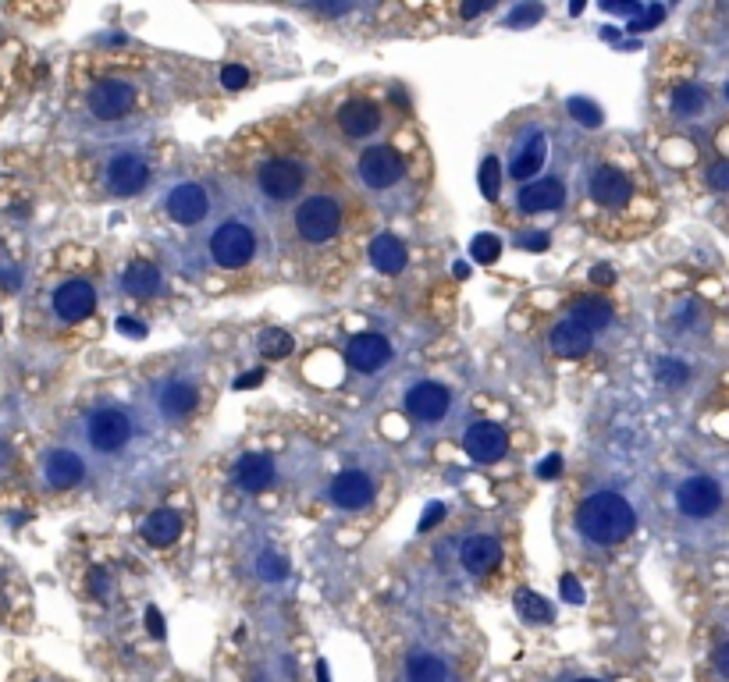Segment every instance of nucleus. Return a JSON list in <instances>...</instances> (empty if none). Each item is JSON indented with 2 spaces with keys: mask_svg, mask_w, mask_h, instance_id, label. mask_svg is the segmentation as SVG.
Returning <instances> with one entry per match:
<instances>
[{
  "mask_svg": "<svg viewBox=\"0 0 729 682\" xmlns=\"http://www.w3.org/2000/svg\"><path fill=\"white\" fill-rule=\"evenodd\" d=\"M633 526H637V516H633L630 501L612 491L591 494L577 512V530L591 544H601V548H612V544L626 540L633 533Z\"/></svg>",
  "mask_w": 729,
  "mask_h": 682,
  "instance_id": "f257e3e1",
  "label": "nucleus"
},
{
  "mask_svg": "<svg viewBox=\"0 0 729 682\" xmlns=\"http://www.w3.org/2000/svg\"><path fill=\"white\" fill-rule=\"evenodd\" d=\"M253 253H257V238L242 221H225L210 235V256L217 267L239 270L253 260Z\"/></svg>",
  "mask_w": 729,
  "mask_h": 682,
  "instance_id": "f03ea898",
  "label": "nucleus"
},
{
  "mask_svg": "<svg viewBox=\"0 0 729 682\" xmlns=\"http://www.w3.org/2000/svg\"><path fill=\"white\" fill-rule=\"evenodd\" d=\"M338 224H342V210L331 196H310L306 203H299L296 210V231L306 242H331L338 235Z\"/></svg>",
  "mask_w": 729,
  "mask_h": 682,
  "instance_id": "7ed1b4c3",
  "label": "nucleus"
},
{
  "mask_svg": "<svg viewBox=\"0 0 729 682\" xmlns=\"http://www.w3.org/2000/svg\"><path fill=\"white\" fill-rule=\"evenodd\" d=\"M86 434H89V445L97 448V452L104 455L121 452L132 441V420L121 409H97V413L89 416Z\"/></svg>",
  "mask_w": 729,
  "mask_h": 682,
  "instance_id": "20e7f679",
  "label": "nucleus"
},
{
  "mask_svg": "<svg viewBox=\"0 0 729 682\" xmlns=\"http://www.w3.org/2000/svg\"><path fill=\"white\" fill-rule=\"evenodd\" d=\"M360 178L370 189H392L406 178V160L399 157V150L392 146H370L360 153Z\"/></svg>",
  "mask_w": 729,
  "mask_h": 682,
  "instance_id": "39448f33",
  "label": "nucleus"
},
{
  "mask_svg": "<svg viewBox=\"0 0 729 682\" xmlns=\"http://www.w3.org/2000/svg\"><path fill=\"white\" fill-rule=\"evenodd\" d=\"M303 182H306V167L299 164V160L274 157L260 167V189H264L271 199H278V203L281 199L299 196V192H303Z\"/></svg>",
  "mask_w": 729,
  "mask_h": 682,
  "instance_id": "423d86ee",
  "label": "nucleus"
},
{
  "mask_svg": "<svg viewBox=\"0 0 729 682\" xmlns=\"http://www.w3.org/2000/svg\"><path fill=\"white\" fill-rule=\"evenodd\" d=\"M132 104H136V86H129V82H121V79L97 82L93 93H89V111L97 114L100 121L125 118V114L132 111Z\"/></svg>",
  "mask_w": 729,
  "mask_h": 682,
  "instance_id": "0eeeda50",
  "label": "nucleus"
},
{
  "mask_svg": "<svg viewBox=\"0 0 729 682\" xmlns=\"http://www.w3.org/2000/svg\"><path fill=\"white\" fill-rule=\"evenodd\" d=\"M676 501H680L683 516L705 519L722 505V491H719V484H715L712 476H690V480H683L680 484V491H676Z\"/></svg>",
  "mask_w": 729,
  "mask_h": 682,
  "instance_id": "6e6552de",
  "label": "nucleus"
},
{
  "mask_svg": "<svg viewBox=\"0 0 729 682\" xmlns=\"http://www.w3.org/2000/svg\"><path fill=\"white\" fill-rule=\"evenodd\" d=\"M449 405H452V391L441 388V384H434V381L413 384V388L406 391L409 416L420 423H438L441 416L449 413Z\"/></svg>",
  "mask_w": 729,
  "mask_h": 682,
  "instance_id": "1a4fd4ad",
  "label": "nucleus"
},
{
  "mask_svg": "<svg viewBox=\"0 0 729 682\" xmlns=\"http://www.w3.org/2000/svg\"><path fill=\"white\" fill-rule=\"evenodd\" d=\"M463 448L473 462H498V459H505V452H509V437H505V430L498 427V423L481 420L466 430Z\"/></svg>",
  "mask_w": 729,
  "mask_h": 682,
  "instance_id": "9d476101",
  "label": "nucleus"
},
{
  "mask_svg": "<svg viewBox=\"0 0 729 682\" xmlns=\"http://www.w3.org/2000/svg\"><path fill=\"white\" fill-rule=\"evenodd\" d=\"M150 182V167L143 157L136 153H118V157L107 164V189L114 196H136L143 185Z\"/></svg>",
  "mask_w": 729,
  "mask_h": 682,
  "instance_id": "9b49d317",
  "label": "nucleus"
},
{
  "mask_svg": "<svg viewBox=\"0 0 729 682\" xmlns=\"http://www.w3.org/2000/svg\"><path fill=\"white\" fill-rule=\"evenodd\" d=\"M93 306H97V292H93V285H86V281H65V285L54 292L57 317L68 320V324L86 320L89 313H93Z\"/></svg>",
  "mask_w": 729,
  "mask_h": 682,
  "instance_id": "f8f14e48",
  "label": "nucleus"
},
{
  "mask_svg": "<svg viewBox=\"0 0 729 682\" xmlns=\"http://www.w3.org/2000/svg\"><path fill=\"white\" fill-rule=\"evenodd\" d=\"M345 359H349L353 370L377 373L388 359H392V345H388V338H381V334H356V338L349 341V349H345Z\"/></svg>",
  "mask_w": 729,
  "mask_h": 682,
  "instance_id": "ddd939ff",
  "label": "nucleus"
},
{
  "mask_svg": "<svg viewBox=\"0 0 729 682\" xmlns=\"http://www.w3.org/2000/svg\"><path fill=\"white\" fill-rule=\"evenodd\" d=\"M562 199H566V185L559 178H537V182H527L516 196V207L523 214H548V210H559Z\"/></svg>",
  "mask_w": 729,
  "mask_h": 682,
  "instance_id": "4468645a",
  "label": "nucleus"
},
{
  "mask_svg": "<svg viewBox=\"0 0 729 682\" xmlns=\"http://www.w3.org/2000/svg\"><path fill=\"white\" fill-rule=\"evenodd\" d=\"M591 196H594V203H601V207L619 210V207L630 203L633 185L619 167H598L594 178H591Z\"/></svg>",
  "mask_w": 729,
  "mask_h": 682,
  "instance_id": "2eb2a0df",
  "label": "nucleus"
},
{
  "mask_svg": "<svg viewBox=\"0 0 729 682\" xmlns=\"http://www.w3.org/2000/svg\"><path fill=\"white\" fill-rule=\"evenodd\" d=\"M370 498H374V480L367 473H360V469H345V473H338L331 480V501L338 508L353 512V508L370 505Z\"/></svg>",
  "mask_w": 729,
  "mask_h": 682,
  "instance_id": "dca6fc26",
  "label": "nucleus"
},
{
  "mask_svg": "<svg viewBox=\"0 0 729 682\" xmlns=\"http://www.w3.org/2000/svg\"><path fill=\"white\" fill-rule=\"evenodd\" d=\"M207 207H210L207 189L196 182L178 185V189H171V196H168V214L175 217L178 224H200L203 217H207Z\"/></svg>",
  "mask_w": 729,
  "mask_h": 682,
  "instance_id": "f3484780",
  "label": "nucleus"
},
{
  "mask_svg": "<svg viewBox=\"0 0 729 682\" xmlns=\"http://www.w3.org/2000/svg\"><path fill=\"white\" fill-rule=\"evenodd\" d=\"M43 476H47L50 487H61V491H68V487L82 484L86 466H82L79 455L68 452V448H54V452H47V459H43Z\"/></svg>",
  "mask_w": 729,
  "mask_h": 682,
  "instance_id": "a211bd4d",
  "label": "nucleus"
},
{
  "mask_svg": "<svg viewBox=\"0 0 729 682\" xmlns=\"http://www.w3.org/2000/svg\"><path fill=\"white\" fill-rule=\"evenodd\" d=\"M235 484L242 491H264L274 484V459L264 452H249L235 462Z\"/></svg>",
  "mask_w": 729,
  "mask_h": 682,
  "instance_id": "6ab92c4d",
  "label": "nucleus"
},
{
  "mask_svg": "<svg viewBox=\"0 0 729 682\" xmlns=\"http://www.w3.org/2000/svg\"><path fill=\"white\" fill-rule=\"evenodd\" d=\"M338 125H342L345 135L363 139V135H370L377 125H381V111H377V104H370V100H349V104H342V111H338Z\"/></svg>",
  "mask_w": 729,
  "mask_h": 682,
  "instance_id": "aec40b11",
  "label": "nucleus"
},
{
  "mask_svg": "<svg viewBox=\"0 0 729 682\" xmlns=\"http://www.w3.org/2000/svg\"><path fill=\"white\" fill-rule=\"evenodd\" d=\"M459 555H463L466 572L481 576V572H491L498 562H502V544H498L495 537H488V533H481V537H470V540H466Z\"/></svg>",
  "mask_w": 729,
  "mask_h": 682,
  "instance_id": "412c9836",
  "label": "nucleus"
},
{
  "mask_svg": "<svg viewBox=\"0 0 729 682\" xmlns=\"http://www.w3.org/2000/svg\"><path fill=\"white\" fill-rule=\"evenodd\" d=\"M545 157H548L545 135H530L527 143L520 146V153L513 157V164H509V175H513L516 182H530V178L545 167Z\"/></svg>",
  "mask_w": 729,
  "mask_h": 682,
  "instance_id": "4be33fe9",
  "label": "nucleus"
},
{
  "mask_svg": "<svg viewBox=\"0 0 729 682\" xmlns=\"http://www.w3.org/2000/svg\"><path fill=\"white\" fill-rule=\"evenodd\" d=\"M548 341H552V352H555V356H562V359H577V356H584V352L591 349V331H584V327H580V324L566 320V324L552 327Z\"/></svg>",
  "mask_w": 729,
  "mask_h": 682,
  "instance_id": "5701e85b",
  "label": "nucleus"
},
{
  "mask_svg": "<svg viewBox=\"0 0 729 682\" xmlns=\"http://www.w3.org/2000/svg\"><path fill=\"white\" fill-rule=\"evenodd\" d=\"M143 537L150 540L153 548H168V544H175V540L182 537V519H178V512H171V508L150 512V519H146V526H143Z\"/></svg>",
  "mask_w": 729,
  "mask_h": 682,
  "instance_id": "b1692460",
  "label": "nucleus"
},
{
  "mask_svg": "<svg viewBox=\"0 0 729 682\" xmlns=\"http://www.w3.org/2000/svg\"><path fill=\"white\" fill-rule=\"evenodd\" d=\"M161 413L171 416V420H182V416H189L196 409V384L189 381H168L161 388Z\"/></svg>",
  "mask_w": 729,
  "mask_h": 682,
  "instance_id": "393cba45",
  "label": "nucleus"
},
{
  "mask_svg": "<svg viewBox=\"0 0 729 682\" xmlns=\"http://www.w3.org/2000/svg\"><path fill=\"white\" fill-rule=\"evenodd\" d=\"M406 679L409 682H445L449 679V661L431 651H413L406 658Z\"/></svg>",
  "mask_w": 729,
  "mask_h": 682,
  "instance_id": "a878e982",
  "label": "nucleus"
},
{
  "mask_svg": "<svg viewBox=\"0 0 729 682\" xmlns=\"http://www.w3.org/2000/svg\"><path fill=\"white\" fill-rule=\"evenodd\" d=\"M370 263H374L381 274H399L406 267V246L392 235H377L370 242Z\"/></svg>",
  "mask_w": 729,
  "mask_h": 682,
  "instance_id": "bb28decb",
  "label": "nucleus"
},
{
  "mask_svg": "<svg viewBox=\"0 0 729 682\" xmlns=\"http://www.w3.org/2000/svg\"><path fill=\"white\" fill-rule=\"evenodd\" d=\"M569 313H573V324H580L584 331H601V327H609V320H612V306L605 299H594V295L577 299Z\"/></svg>",
  "mask_w": 729,
  "mask_h": 682,
  "instance_id": "cd10ccee",
  "label": "nucleus"
},
{
  "mask_svg": "<svg viewBox=\"0 0 729 682\" xmlns=\"http://www.w3.org/2000/svg\"><path fill=\"white\" fill-rule=\"evenodd\" d=\"M121 285H125V292L129 295H139V299H146V295H157V288H161V270L153 267V263H129L125 267V278H121Z\"/></svg>",
  "mask_w": 729,
  "mask_h": 682,
  "instance_id": "c85d7f7f",
  "label": "nucleus"
},
{
  "mask_svg": "<svg viewBox=\"0 0 729 682\" xmlns=\"http://www.w3.org/2000/svg\"><path fill=\"white\" fill-rule=\"evenodd\" d=\"M516 608H520V615H523V619H530V622H552V608H548L541 594L520 590V594H516Z\"/></svg>",
  "mask_w": 729,
  "mask_h": 682,
  "instance_id": "c756f323",
  "label": "nucleus"
},
{
  "mask_svg": "<svg viewBox=\"0 0 729 682\" xmlns=\"http://www.w3.org/2000/svg\"><path fill=\"white\" fill-rule=\"evenodd\" d=\"M705 107V89L701 86H680L673 93V111L676 114H697Z\"/></svg>",
  "mask_w": 729,
  "mask_h": 682,
  "instance_id": "7c9ffc66",
  "label": "nucleus"
},
{
  "mask_svg": "<svg viewBox=\"0 0 729 682\" xmlns=\"http://www.w3.org/2000/svg\"><path fill=\"white\" fill-rule=\"evenodd\" d=\"M477 178H481V192L488 199H498V189H502V164H498L495 157H488L481 164V171H477Z\"/></svg>",
  "mask_w": 729,
  "mask_h": 682,
  "instance_id": "2f4dec72",
  "label": "nucleus"
},
{
  "mask_svg": "<svg viewBox=\"0 0 729 682\" xmlns=\"http://www.w3.org/2000/svg\"><path fill=\"white\" fill-rule=\"evenodd\" d=\"M470 256L477 263H495L498 256H502V242H498L495 235H477L470 242Z\"/></svg>",
  "mask_w": 729,
  "mask_h": 682,
  "instance_id": "473e14b6",
  "label": "nucleus"
},
{
  "mask_svg": "<svg viewBox=\"0 0 729 682\" xmlns=\"http://www.w3.org/2000/svg\"><path fill=\"white\" fill-rule=\"evenodd\" d=\"M260 349H264L267 359H285L292 349H296V345H292V334L289 331H267L264 334V345H260Z\"/></svg>",
  "mask_w": 729,
  "mask_h": 682,
  "instance_id": "72a5a7b5",
  "label": "nucleus"
},
{
  "mask_svg": "<svg viewBox=\"0 0 729 682\" xmlns=\"http://www.w3.org/2000/svg\"><path fill=\"white\" fill-rule=\"evenodd\" d=\"M569 114L580 121V125H587V128H598L601 125V107L598 104H591V100H584V96H573L569 100Z\"/></svg>",
  "mask_w": 729,
  "mask_h": 682,
  "instance_id": "f704fd0d",
  "label": "nucleus"
},
{
  "mask_svg": "<svg viewBox=\"0 0 729 682\" xmlns=\"http://www.w3.org/2000/svg\"><path fill=\"white\" fill-rule=\"evenodd\" d=\"M658 381L683 384V381H687V366H683L680 359H662V363H658Z\"/></svg>",
  "mask_w": 729,
  "mask_h": 682,
  "instance_id": "c9c22d12",
  "label": "nucleus"
},
{
  "mask_svg": "<svg viewBox=\"0 0 729 682\" xmlns=\"http://www.w3.org/2000/svg\"><path fill=\"white\" fill-rule=\"evenodd\" d=\"M260 576L264 579H285L289 576V562L285 558H278V555H260Z\"/></svg>",
  "mask_w": 729,
  "mask_h": 682,
  "instance_id": "e433bc0d",
  "label": "nucleus"
},
{
  "mask_svg": "<svg viewBox=\"0 0 729 682\" xmlns=\"http://www.w3.org/2000/svg\"><path fill=\"white\" fill-rule=\"evenodd\" d=\"M221 86H228V89L249 86V72L242 64H228V68H221Z\"/></svg>",
  "mask_w": 729,
  "mask_h": 682,
  "instance_id": "4c0bfd02",
  "label": "nucleus"
},
{
  "mask_svg": "<svg viewBox=\"0 0 729 682\" xmlns=\"http://www.w3.org/2000/svg\"><path fill=\"white\" fill-rule=\"evenodd\" d=\"M708 185L719 192H729V164L726 160H719V164L708 167Z\"/></svg>",
  "mask_w": 729,
  "mask_h": 682,
  "instance_id": "58836bf2",
  "label": "nucleus"
},
{
  "mask_svg": "<svg viewBox=\"0 0 729 682\" xmlns=\"http://www.w3.org/2000/svg\"><path fill=\"white\" fill-rule=\"evenodd\" d=\"M545 15V8L541 4H523V8H516L513 15H509V25H527V22H537V18Z\"/></svg>",
  "mask_w": 729,
  "mask_h": 682,
  "instance_id": "ea45409f",
  "label": "nucleus"
},
{
  "mask_svg": "<svg viewBox=\"0 0 729 682\" xmlns=\"http://www.w3.org/2000/svg\"><path fill=\"white\" fill-rule=\"evenodd\" d=\"M559 590H562V597H566L569 604H580V601H584V587L577 583V576H562L559 579Z\"/></svg>",
  "mask_w": 729,
  "mask_h": 682,
  "instance_id": "a19ab883",
  "label": "nucleus"
},
{
  "mask_svg": "<svg viewBox=\"0 0 729 682\" xmlns=\"http://www.w3.org/2000/svg\"><path fill=\"white\" fill-rule=\"evenodd\" d=\"M665 18V8H648V15L644 18H637V22H630V32H644V29H651V25H658Z\"/></svg>",
  "mask_w": 729,
  "mask_h": 682,
  "instance_id": "79ce46f5",
  "label": "nucleus"
},
{
  "mask_svg": "<svg viewBox=\"0 0 729 682\" xmlns=\"http://www.w3.org/2000/svg\"><path fill=\"white\" fill-rule=\"evenodd\" d=\"M559 473H562V455H548V459L537 466V476H541V480H552V476H559Z\"/></svg>",
  "mask_w": 729,
  "mask_h": 682,
  "instance_id": "37998d69",
  "label": "nucleus"
},
{
  "mask_svg": "<svg viewBox=\"0 0 729 682\" xmlns=\"http://www.w3.org/2000/svg\"><path fill=\"white\" fill-rule=\"evenodd\" d=\"M118 331L129 334V338H146V324H139V320H132V317H121L118 320Z\"/></svg>",
  "mask_w": 729,
  "mask_h": 682,
  "instance_id": "c03bdc74",
  "label": "nucleus"
},
{
  "mask_svg": "<svg viewBox=\"0 0 729 682\" xmlns=\"http://www.w3.org/2000/svg\"><path fill=\"white\" fill-rule=\"evenodd\" d=\"M146 626H150V636H157V640H161V636H164V619H161V611H157V608H146Z\"/></svg>",
  "mask_w": 729,
  "mask_h": 682,
  "instance_id": "a18cd8bd",
  "label": "nucleus"
},
{
  "mask_svg": "<svg viewBox=\"0 0 729 682\" xmlns=\"http://www.w3.org/2000/svg\"><path fill=\"white\" fill-rule=\"evenodd\" d=\"M712 661H715V672H719L722 679H729V643H722Z\"/></svg>",
  "mask_w": 729,
  "mask_h": 682,
  "instance_id": "49530a36",
  "label": "nucleus"
},
{
  "mask_svg": "<svg viewBox=\"0 0 729 682\" xmlns=\"http://www.w3.org/2000/svg\"><path fill=\"white\" fill-rule=\"evenodd\" d=\"M441 516H445V508H441V505H438V501H434V505H431V508H427V516H424V519H420V530H431V526H434V523H438V519H441Z\"/></svg>",
  "mask_w": 729,
  "mask_h": 682,
  "instance_id": "de8ad7c7",
  "label": "nucleus"
},
{
  "mask_svg": "<svg viewBox=\"0 0 729 682\" xmlns=\"http://www.w3.org/2000/svg\"><path fill=\"white\" fill-rule=\"evenodd\" d=\"M612 278H616V274H612V267H605V263L591 270V281H594V285H612Z\"/></svg>",
  "mask_w": 729,
  "mask_h": 682,
  "instance_id": "09e8293b",
  "label": "nucleus"
},
{
  "mask_svg": "<svg viewBox=\"0 0 729 682\" xmlns=\"http://www.w3.org/2000/svg\"><path fill=\"white\" fill-rule=\"evenodd\" d=\"M107 590H111V583H107L104 572H93V594H97V597H107Z\"/></svg>",
  "mask_w": 729,
  "mask_h": 682,
  "instance_id": "8fccbe9b",
  "label": "nucleus"
},
{
  "mask_svg": "<svg viewBox=\"0 0 729 682\" xmlns=\"http://www.w3.org/2000/svg\"><path fill=\"white\" fill-rule=\"evenodd\" d=\"M520 246L523 249H548V238L545 235H527V238H520Z\"/></svg>",
  "mask_w": 729,
  "mask_h": 682,
  "instance_id": "3c124183",
  "label": "nucleus"
},
{
  "mask_svg": "<svg viewBox=\"0 0 729 682\" xmlns=\"http://www.w3.org/2000/svg\"><path fill=\"white\" fill-rule=\"evenodd\" d=\"M605 11H616V15H641V4H605Z\"/></svg>",
  "mask_w": 729,
  "mask_h": 682,
  "instance_id": "603ef678",
  "label": "nucleus"
},
{
  "mask_svg": "<svg viewBox=\"0 0 729 682\" xmlns=\"http://www.w3.org/2000/svg\"><path fill=\"white\" fill-rule=\"evenodd\" d=\"M488 8H491L488 0H477V4H463V18H477L481 11H488Z\"/></svg>",
  "mask_w": 729,
  "mask_h": 682,
  "instance_id": "864d4df0",
  "label": "nucleus"
},
{
  "mask_svg": "<svg viewBox=\"0 0 729 682\" xmlns=\"http://www.w3.org/2000/svg\"><path fill=\"white\" fill-rule=\"evenodd\" d=\"M253 384H260V373H246V377H239L235 388H253Z\"/></svg>",
  "mask_w": 729,
  "mask_h": 682,
  "instance_id": "5fc2aeb1",
  "label": "nucleus"
},
{
  "mask_svg": "<svg viewBox=\"0 0 729 682\" xmlns=\"http://www.w3.org/2000/svg\"><path fill=\"white\" fill-rule=\"evenodd\" d=\"M317 682H331L328 679V665H324V661H317Z\"/></svg>",
  "mask_w": 729,
  "mask_h": 682,
  "instance_id": "6e6d98bb",
  "label": "nucleus"
},
{
  "mask_svg": "<svg viewBox=\"0 0 729 682\" xmlns=\"http://www.w3.org/2000/svg\"><path fill=\"white\" fill-rule=\"evenodd\" d=\"M573 682H601V679H573Z\"/></svg>",
  "mask_w": 729,
  "mask_h": 682,
  "instance_id": "4d7b16f0",
  "label": "nucleus"
},
{
  "mask_svg": "<svg viewBox=\"0 0 729 682\" xmlns=\"http://www.w3.org/2000/svg\"><path fill=\"white\" fill-rule=\"evenodd\" d=\"M726 96H729V86H726Z\"/></svg>",
  "mask_w": 729,
  "mask_h": 682,
  "instance_id": "13d9d810",
  "label": "nucleus"
}]
</instances>
